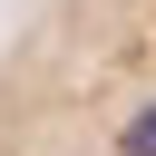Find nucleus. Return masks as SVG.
I'll return each instance as SVG.
<instances>
[{
	"mask_svg": "<svg viewBox=\"0 0 156 156\" xmlns=\"http://www.w3.org/2000/svg\"><path fill=\"white\" fill-rule=\"evenodd\" d=\"M117 156H156V98H146V107H127V127H117Z\"/></svg>",
	"mask_w": 156,
	"mask_h": 156,
	"instance_id": "1",
	"label": "nucleus"
}]
</instances>
